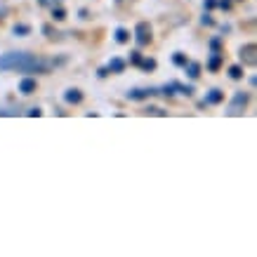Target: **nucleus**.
<instances>
[{
    "instance_id": "nucleus-1",
    "label": "nucleus",
    "mask_w": 257,
    "mask_h": 257,
    "mask_svg": "<svg viewBox=\"0 0 257 257\" xmlns=\"http://www.w3.org/2000/svg\"><path fill=\"white\" fill-rule=\"evenodd\" d=\"M66 57L47 59L31 52H5L0 55V71H17V73H47V71L64 66Z\"/></svg>"
},
{
    "instance_id": "nucleus-2",
    "label": "nucleus",
    "mask_w": 257,
    "mask_h": 257,
    "mask_svg": "<svg viewBox=\"0 0 257 257\" xmlns=\"http://www.w3.org/2000/svg\"><path fill=\"white\" fill-rule=\"evenodd\" d=\"M248 101H250V92H243V90H238V92L234 94L231 104H229L226 116H241L243 111H245V106H248Z\"/></svg>"
},
{
    "instance_id": "nucleus-3",
    "label": "nucleus",
    "mask_w": 257,
    "mask_h": 257,
    "mask_svg": "<svg viewBox=\"0 0 257 257\" xmlns=\"http://www.w3.org/2000/svg\"><path fill=\"white\" fill-rule=\"evenodd\" d=\"M135 43L140 47H147L149 43H151V26H149V22H140L137 26H135Z\"/></svg>"
},
{
    "instance_id": "nucleus-4",
    "label": "nucleus",
    "mask_w": 257,
    "mask_h": 257,
    "mask_svg": "<svg viewBox=\"0 0 257 257\" xmlns=\"http://www.w3.org/2000/svg\"><path fill=\"white\" fill-rule=\"evenodd\" d=\"M238 57H241L243 66H255L257 64V47H255V43H245V45L238 50Z\"/></svg>"
},
{
    "instance_id": "nucleus-5",
    "label": "nucleus",
    "mask_w": 257,
    "mask_h": 257,
    "mask_svg": "<svg viewBox=\"0 0 257 257\" xmlns=\"http://www.w3.org/2000/svg\"><path fill=\"white\" fill-rule=\"evenodd\" d=\"M154 94H158V90H130L127 92V99H133V101H144V99H149V97H154Z\"/></svg>"
},
{
    "instance_id": "nucleus-6",
    "label": "nucleus",
    "mask_w": 257,
    "mask_h": 257,
    "mask_svg": "<svg viewBox=\"0 0 257 257\" xmlns=\"http://www.w3.org/2000/svg\"><path fill=\"white\" fill-rule=\"evenodd\" d=\"M222 101H224V92H222V90H210V92L205 94V99H203V106H205V104H208V106H217Z\"/></svg>"
},
{
    "instance_id": "nucleus-7",
    "label": "nucleus",
    "mask_w": 257,
    "mask_h": 257,
    "mask_svg": "<svg viewBox=\"0 0 257 257\" xmlns=\"http://www.w3.org/2000/svg\"><path fill=\"white\" fill-rule=\"evenodd\" d=\"M222 62H224V55L219 52V50H212V55H210V59H208V71H219L222 69Z\"/></svg>"
},
{
    "instance_id": "nucleus-8",
    "label": "nucleus",
    "mask_w": 257,
    "mask_h": 257,
    "mask_svg": "<svg viewBox=\"0 0 257 257\" xmlns=\"http://www.w3.org/2000/svg\"><path fill=\"white\" fill-rule=\"evenodd\" d=\"M64 101L76 106V104H80V101H83V92H80L78 87H71V90H66V92H64Z\"/></svg>"
},
{
    "instance_id": "nucleus-9",
    "label": "nucleus",
    "mask_w": 257,
    "mask_h": 257,
    "mask_svg": "<svg viewBox=\"0 0 257 257\" xmlns=\"http://www.w3.org/2000/svg\"><path fill=\"white\" fill-rule=\"evenodd\" d=\"M36 78H29V76H26V78H22L19 80V92L22 94H33L36 92Z\"/></svg>"
},
{
    "instance_id": "nucleus-10",
    "label": "nucleus",
    "mask_w": 257,
    "mask_h": 257,
    "mask_svg": "<svg viewBox=\"0 0 257 257\" xmlns=\"http://www.w3.org/2000/svg\"><path fill=\"white\" fill-rule=\"evenodd\" d=\"M184 71H187L189 78L196 80L198 76H201V64H198V62H187V64H184Z\"/></svg>"
},
{
    "instance_id": "nucleus-11",
    "label": "nucleus",
    "mask_w": 257,
    "mask_h": 257,
    "mask_svg": "<svg viewBox=\"0 0 257 257\" xmlns=\"http://www.w3.org/2000/svg\"><path fill=\"white\" fill-rule=\"evenodd\" d=\"M106 69H109V73H123V71H125V62L120 59V57H113Z\"/></svg>"
},
{
    "instance_id": "nucleus-12",
    "label": "nucleus",
    "mask_w": 257,
    "mask_h": 257,
    "mask_svg": "<svg viewBox=\"0 0 257 257\" xmlns=\"http://www.w3.org/2000/svg\"><path fill=\"white\" fill-rule=\"evenodd\" d=\"M113 38H116V43H120V45H123V43H127V40L133 38V36H130V31H127V29H123V26H118L116 33H113Z\"/></svg>"
},
{
    "instance_id": "nucleus-13",
    "label": "nucleus",
    "mask_w": 257,
    "mask_h": 257,
    "mask_svg": "<svg viewBox=\"0 0 257 257\" xmlns=\"http://www.w3.org/2000/svg\"><path fill=\"white\" fill-rule=\"evenodd\" d=\"M229 78H231V80H241L243 78V66H241V64L229 66Z\"/></svg>"
},
{
    "instance_id": "nucleus-14",
    "label": "nucleus",
    "mask_w": 257,
    "mask_h": 257,
    "mask_svg": "<svg viewBox=\"0 0 257 257\" xmlns=\"http://www.w3.org/2000/svg\"><path fill=\"white\" fill-rule=\"evenodd\" d=\"M52 10V19H55V22H64V19H66V10L62 8V5H55V8H50Z\"/></svg>"
},
{
    "instance_id": "nucleus-15",
    "label": "nucleus",
    "mask_w": 257,
    "mask_h": 257,
    "mask_svg": "<svg viewBox=\"0 0 257 257\" xmlns=\"http://www.w3.org/2000/svg\"><path fill=\"white\" fill-rule=\"evenodd\" d=\"M12 33H15V36H29V33H31V26H26V24H15Z\"/></svg>"
},
{
    "instance_id": "nucleus-16",
    "label": "nucleus",
    "mask_w": 257,
    "mask_h": 257,
    "mask_svg": "<svg viewBox=\"0 0 257 257\" xmlns=\"http://www.w3.org/2000/svg\"><path fill=\"white\" fill-rule=\"evenodd\" d=\"M187 62H189L187 55H182V52H175V55H172V64H175V66H182V69H184Z\"/></svg>"
},
{
    "instance_id": "nucleus-17",
    "label": "nucleus",
    "mask_w": 257,
    "mask_h": 257,
    "mask_svg": "<svg viewBox=\"0 0 257 257\" xmlns=\"http://www.w3.org/2000/svg\"><path fill=\"white\" fill-rule=\"evenodd\" d=\"M140 69L142 71H154V69H156V59H142Z\"/></svg>"
},
{
    "instance_id": "nucleus-18",
    "label": "nucleus",
    "mask_w": 257,
    "mask_h": 257,
    "mask_svg": "<svg viewBox=\"0 0 257 257\" xmlns=\"http://www.w3.org/2000/svg\"><path fill=\"white\" fill-rule=\"evenodd\" d=\"M175 90H179V92L187 94V97H191V94H194V85H179V83H175Z\"/></svg>"
},
{
    "instance_id": "nucleus-19",
    "label": "nucleus",
    "mask_w": 257,
    "mask_h": 257,
    "mask_svg": "<svg viewBox=\"0 0 257 257\" xmlns=\"http://www.w3.org/2000/svg\"><path fill=\"white\" fill-rule=\"evenodd\" d=\"M43 33H45L47 38H52V40H57V38H59V33H57L55 29L50 26V24H45V26H43Z\"/></svg>"
},
{
    "instance_id": "nucleus-20",
    "label": "nucleus",
    "mask_w": 257,
    "mask_h": 257,
    "mask_svg": "<svg viewBox=\"0 0 257 257\" xmlns=\"http://www.w3.org/2000/svg\"><path fill=\"white\" fill-rule=\"evenodd\" d=\"M144 113H149V116H165V111L158 109V106H149V109H144Z\"/></svg>"
},
{
    "instance_id": "nucleus-21",
    "label": "nucleus",
    "mask_w": 257,
    "mask_h": 257,
    "mask_svg": "<svg viewBox=\"0 0 257 257\" xmlns=\"http://www.w3.org/2000/svg\"><path fill=\"white\" fill-rule=\"evenodd\" d=\"M140 62H142V55L137 50H133V52H130V64H133V66H140Z\"/></svg>"
},
{
    "instance_id": "nucleus-22",
    "label": "nucleus",
    "mask_w": 257,
    "mask_h": 257,
    "mask_svg": "<svg viewBox=\"0 0 257 257\" xmlns=\"http://www.w3.org/2000/svg\"><path fill=\"white\" fill-rule=\"evenodd\" d=\"M161 94H165V97H172V94H175V83H170V85H163V87H161Z\"/></svg>"
},
{
    "instance_id": "nucleus-23",
    "label": "nucleus",
    "mask_w": 257,
    "mask_h": 257,
    "mask_svg": "<svg viewBox=\"0 0 257 257\" xmlns=\"http://www.w3.org/2000/svg\"><path fill=\"white\" fill-rule=\"evenodd\" d=\"M40 8H55V5H59V0H38Z\"/></svg>"
},
{
    "instance_id": "nucleus-24",
    "label": "nucleus",
    "mask_w": 257,
    "mask_h": 257,
    "mask_svg": "<svg viewBox=\"0 0 257 257\" xmlns=\"http://www.w3.org/2000/svg\"><path fill=\"white\" fill-rule=\"evenodd\" d=\"M203 8H205V10H215V8H217V0H203Z\"/></svg>"
},
{
    "instance_id": "nucleus-25",
    "label": "nucleus",
    "mask_w": 257,
    "mask_h": 257,
    "mask_svg": "<svg viewBox=\"0 0 257 257\" xmlns=\"http://www.w3.org/2000/svg\"><path fill=\"white\" fill-rule=\"evenodd\" d=\"M40 113H43V111H40L38 106H36V109H29V111H26V116H29V118H38Z\"/></svg>"
},
{
    "instance_id": "nucleus-26",
    "label": "nucleus",
    "mask_w": 257,
    "mask_h": 257,
    "mask_svg": "<svg viewBox=\"0 0 257 257\" xmlns=\"http://www.w3.org/2000/svg\"><path fill=\"white\" fill-rule=\"evenodd\" d=\"M217 8H222V10H231V0H217Z\"/></svg>"
},
{
    "instance_id": "nucleus-27",
    "label": "nucleus",
    "mask_w": 257,
    "mask_h": 257,
    "mask_svg": "<svg viewBox=\"0 0 257 257\" xmlns=\"http://www.w3.org/2000/svg\"><path fill=\"white\" fill-rule=\"evenodd\" d=\"M203 24H205V26H212V24H215V19H212L210 15H208V12H205V15H203V19H201Z\"/></svg>"
},
{
    "instance_id": "nucleus-28",
    "label": "nucleus",
    "mask_w": 257,
    "mask_h": 257,
    "mask_svg": "<svg viewBox=\"0 0 257 257\" xmlns=\"http://www.w3.org/2000/svg\"><path fill=\"white\" fill-rule=\"evenodd\" d=\"M219 45H222V38H219V36L210 40V47H212V50H219Z\"/></svg>"
},
{
    "instance_id": "nucleus-29",
    "label": "nucleus",
    "mask_w": 257,
    "mask_h": 257,
    "mask_svg": "<svg viewBox=\"0 0 257 257\" xmlns=\"http://www.w3.org/2000/svg\"><path fill=\"white\" fill-rule=\"evenodd\" d=\"M106 76H109V69H106V66H101V69H99V78H106Z\"/></svg>"
},
{
    "instance_id": "nucleus-30",
    "label": "nucleus",
    "mask_w": 257,
    "mask_h": 257,
    "mask_svg": "<svg viewBox=\"0 0 257 257\" xmlns=\"http://www.w3.org/2000/svg\"><path fill=\"white\" fill-rule=\"evenodd\" d=\"M123 3H127V0H116V5H123Z\"/></svg>"
}]
</instances>
